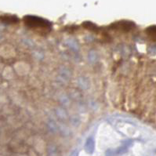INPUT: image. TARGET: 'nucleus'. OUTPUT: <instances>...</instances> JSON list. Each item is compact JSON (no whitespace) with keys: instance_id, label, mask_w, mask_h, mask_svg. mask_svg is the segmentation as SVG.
Instances as JSON below:
<instances>
[{"instance_id":"nucleus-1","label":"nucleus","mask_w":156,"mask_h":156,"mask_svg":"<svg viewBox=\"0 0 156 156\" xmlns=\"http://www.w3.org/2000/svg\"><path fill=\"white\" fill-rule=\"evenodd\" d=\"M26 26L31 28H50L52 23L46 19L34 15H27L23 18Z\"/></svg>"},{"instance_id":"nucleus-2","label":"nucleus","mask_w":156,"mask_h":156,"mask_svg":"<svg viewBox=\"0 0 156 156\" xmlns=\"http://www.w3.org/2000/svg\"><path fill=\"white\" fill-rule=\"evenodd\" d=\"M135 26H136V25H135V23L133 22V21L122 20L112 24V25L110 26V28L112 29H116V30L123 31V32H130V30L134 28Z\"/></svg>"},{"instance_id":"nucleus-3","label":"nucleus","mask_w":156,"mask_h":156,"mask_svg":"<svg viewBox=\"0 0 156 156\" xmlns=\"http://www.w3.org/2000/svg\"><path fill=\"white\" fill-rule=\"evenodd\" d=\"M132 145V140H127L124 142L122 145L119 148H118L116 151L112 152V155L116 154V155H121V154H123L125 153H126L130 146Z\"/></svg>"},{"instance_id":"nucleus-4","label":"nucleus","mask_w":156,"mask_h":156,"mask_svg":"<svg viewBox=\"0 0 156 156\" xmlns=\"http://www.w3.org/2000/svg\"><path fill=\"white\" fill-rule=\"evenodd\" d=\"M0 20L4 24L10 25V24H16L20 21L19 18L15 15H2L0 16Z\"/></svg>"},{"instance_id":"nucleus-5","label":"nucleus","mask_w":156,"mask_h":156,"mask_svg":"<svg viewBox=\"0 0 156 156\" xmlns=\"http://www.w3.org/2000/svg\"><path fill=\"white\" fill-rule=\"evenodd\" d=\"M86 152L88 154H93L94 151H95V140L93 137H89L86 140L85 143V146H84Z\"/></svg>"},{"instance_id":"nucleus-6","label":"nucleus","mask_w":156,"mask_h":156,"mask_svg":"<svg viewBox=\"0 0 156 156\" xmlns=\"http://www.w3.org/2000/svg\"><path fill=\"white\" fill-rule=\"evenodd\" d=\"M82 26L85 28L86 29H88L89 31H93V32H95L98 29V26L93 24L91 21H85V22L82 23Z\"/></svg>"},{"instance_id":"nucleus-7","label":"nucleus","mask_w":156,"mask_h":156,"mask_svg":"<svg viewBox=\"0 0 156 156\" xmlns=\"http://www.w3.org/2000/svg\"><path fill=\"white\" fill-rule=\"evenodd\" d=\"M146 33L151 37V38H153L154 40H155V37H156L155 25H152V26L148 27V28L146 29Z\"/></svg>"},{"instance_id":"nucleus-8","label":"nucleus","mask_w":156,"mask_h":156,"mask_svg":"<svg viewBox=\"0 0 156 156\" xmlns=\"http://www.w3.org/2000/svg\"><path fill=\"white\" fill-rule=\"evenodd\" d=\"M71 156H79V152H78V151H75Z\"/></svg>"}]
</instances>
